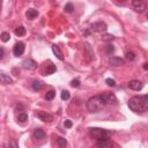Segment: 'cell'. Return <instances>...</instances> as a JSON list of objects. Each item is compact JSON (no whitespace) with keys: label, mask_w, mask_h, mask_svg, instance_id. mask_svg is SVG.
Masks as SVG:
<instances>
[{"label":"cell","mask_w":148,"mask_h":148,"mask_svg":"<svg viewBox=\"0 0 148 148\" xmlns=\"http://www.w3.org/2000/svg\"><path fill=\"white\" fill-rule=\"evenodd\" d=\"M42 87H43L42 81H39V80H35V81L32 82V89H34V90L38 91V90H40V89H42Z\"/></svg>","instance_id":"cell-18"},{"label":"cell","mask_w":148,"mask_h":148,"mask_svg":"<svg viewBox=\"0 0 148 148\" xmlns=\"http://www.w3.org/2000/svg\"><path fill=\"white\" fill-rule=\"evenodd\" d=\"M126 59H128V60H134L135 59V53L134 52H127L126 53Z\"/></svg>","instance_id":"cell-29"},{"label":"cell","mask_w":148,"mask_h":148,"mask_svg":"<svg viewBox=\"0 0 148 148\" xmlns=\"http://www.w3.org/2000/svg\"><path fill=\"white\" fill-rule=\"evenodd\" d=\"M17 120L20 123H25L28 120V114L27 113H20L18 117H17Z\"/></svg>","instance_id":"cell-22"},{"label":"cell","mask_w":148,"mask_h":148,"mask_svg":"<svg viewBox=\"0 0 148 148\" xmlns=\"http://www.w3.org/2000/svg\"><path fill=\"white\" fill-rule=\"evenodd\" d=\"M64 125H65V127H67V128H69V127H72V121L71 120H65V123H64Z\"/></svg>","instance_id":"cell-32"},{"label":"cell","mask_w":148,"mask_h":148,"mask_svg":"<svg viewBox=\"0 0 148 148\" xmlns=\"http://www.w3.org/2000/svg\"><path fill=\"white\" fill-rule=\"evenodd\" d=\"M105 82H106V84L110 86V87H114V86H116V81L112 80V79H106Z\"/></svg>","instance_id":"cell-31"},{"label":"cell","mask_w":148,"mask_h":148,"mask_svg":"<svg viewBox=\"0 0 148 148\" xmlns=\"http://www.w3.org/2000/svg\"><path fill=\"white\" fill-rule=\"evenodd\" d=\"M52 1H54V0H52Z\"/></svg>","instance_id":"cell-37"},{"label":"cell","mask_w":148,"mask_h":148,"mask_svg":"<svg viewBox=\"0 0 148 148\" xmlns=\"http://www.w3.org/2000/svg\"><path fill=\"white\" fill-rule=\"evenodd\" d=\"M37 117H38L40 120H43L44 123H51V121L53 120V116H52L51 113L46 112V111H39V112L37 113Z\"/></svg>","instance_id":"cell-8"},{"label":"cell","mask_w":148,"mask_h":148,"mask_svg":"<svg viewBox=\"0 0 148 148\" xmlns=\"http://www.w3.org/2000/svg\"><path fill=\"white\" fill-rule=\"evenodd\" d=\"M54 96H56V91H54V90H49V91L46 92V95H45V98H46L47 101H51V99L54 98Z\"/></svg>","instance_id":"cell-21"},{"label":"cell","mask_w":148,"mask_h":148,"mask_svg":"<svg viewBox=\"0 0 148 148\" xmlns=\"http://www.w3.org/2000/svg\"><path fill=\"white\" fill-rule=\"evenodd\" d=\"M57 145H58L60 148H65V147L67 146V141H66V139L59 136V138L57 139Z\"/></svg>","instance_id":"cell-19"},{"label":"cell","mask_w":148,"mask_h":148,"mask_svg":"<svg viewBox=\"0 0 148 148\" xmlns=\"http://www.w3.org/2000/svg\"><path fill=\"white\" fill-rule=\"evenodd\" d=\"M52 51H53L54 56H56V57H57L59 60H64V56H62V52H61V50L59 49V46H58V45L53 44V45H52Z\"/></svg>","instance_id":"cell-13"},{"label":"cell","mask_w":148,"mask_h":148,"mask_svg":"<svg viewBox=\"0 0 148 148\" xmlns=\"http://www.w3.org/2000/svg\"><path fill=\"white\" fill-rule=\"evenodd\" d=\"M22 67L24 69H28V71H35L37 68V62L35 60L28 58V59H24L22 61Z\"/></svg>","instance_id":"cell-7"},{"label":"cell","mask_w":148,"mask_h":148,"mask_svg":"<svg viewBox=\"0 0 148 148\" xmlns=\"http://www.w3.org/2000/svg\"><path fill=\"white\" fill-rule=\"evenodd\" d=\"M105 51H106V53H108V54H111V53L114 51L113 45H112V44H108V45L105 46Z\"/></svg>","instance_id":"cell-25"},{"label":"cell","mask_w":148,"mask_h":148,"mask_svg":"<svg viewBox=\"0 0 148 148\" xmlns=\"http://www.w3.org/2000/svg\"><path fill=\"white\" fill-rule=\"evenodd\" d=\"M23 52H24V44L21 43V42L16 43V44L14 45V47H13V53H14V56H15V57H20V56L23 54Z\"/></svg>","instance_id":"cell-10"},{"label":"cell","mask_w":148,"mask_h":148,"mask_svg":"<svg viewBox=\"0 0 148 148\" xmlns=\"http://www.w3.org/2000/svg\"><path fill=\"white\" fill-rule=\"evenodd\" d=\"M113 38H114V37H113L112 35H109V34H108V35H104V36L102 37V40H103V42H111Z\"/></svg>","instance_id":"cell-27"},{"label":"cell","mask_w":148,"mask_h":148,"mask_svg":"<svg viewBox=\"0 0 148 148\" xmlns=\"http://www.w3.org/2000/svg\"><path fill=\"white\" fill-rule=\"evenodd\" d=\"M57 71V67H56V65H49L47 67H46V71H45V74L46 75H50V74H52V73H54Z\"/></svg>","instance_id":"cell-20"},{"label":"cell","mask_w":148,"mask_h":148,"mask_svg":"<svg viewBox=\"0 0 148 148\" xmlns=\"http://www.w3.org/2000/svg\"><path fill=\"white\" fill-rule=\"evenodd\" d=\"M109 62H110L111 66H121V65H124V60L121 58H118V57H111Z\"/></svg>","instance_id":"cell-12"},{"label":"cell","mask_w":148,"mask_h":148,"mask_svg":"<svg viewBox=\"0 0 148 148\" xmlns=\"http://www.w3.org/2000/svg\"><path fill=\"white\" fill-rule=\"evenodd\" d=\"M74 10V6L72 5V3H67L66 6H65V12H67V13H72Z\"/></svg>","instance_id":"cell-28"},{"label":"cell","mask_w":148,"mask_h":148,"mask_svg":"<svg viewBox=\"0 0 148 148\" xmlns=\"http://www.w3.org/2000/svg\"><path fill=\"white\" fill-rule=\"evenodd\" d=\"M142 87H143V83L141 81H139V80H132V81L128 82V88L132 89V90L139 91V90L142 89Z\"/></svg>","instance_id":"cell-11"},{"label":"cell","mask_w":148,"mask_h":148,"mask_svg":"<svg viewBox=\"0 0 148 148\" xmlns=\"http://www.w3.org/2000/svg\"><path fill=\"white\" fill-rule=\"evenodd\" d=\"M60 96H61V99L66 101V99H68V98H69V91H67V90H62Z\"/></svg>","instance_id":"cell-26"},{"label":"cell","mask_w":148,"mask_h":148,"mask_svg":"<svg viewBox=\"0 0 148 148\" xmlns=\"http://www.w3.org/2000/svg\"><path fill=\"white\" fill-rule=\"evenodd\" d=\"M14 34L16 35V36H18V37H21V36H24L25 35V28L24 27H17L15 30H14Z\"/></svg>","instance_id":"cell-17"},{"label":"cell","mask_w":148,"mask_h":148,"mask_svg":"<svg viewBox=\"0 0 148 148\" xmlns=\"http://www.w3.org/2000/svg\"><path fill=\"white\" fill-rule=\"evenodd\" d=\"M89 134L91 138L96 139L97 141L98 140H108L110 138V132L106 131V130H103V128H98V127H92V128H89Z\"/></svg>","instance_id":"cell-3"},{"label":"cell","mask_w":148,"mask_h":148,"mask_svg":"<svg viewBox=\"0 0 148 148\" xmlns=\"http://www.w3.org/2000/svg\"><path fill=\"white\" fill-rule=\"evenodd\" d=\"M132 7L138 13H143L147 8V5L143 0H132Z\"/></svg>","instance_id":"cell-6"},{"label":"cell","mask_w":148,"mask_h":148,"mask_svg":"<svg viewBox=\"0 0 148 148\" xmlns=\"http://www.w3.org/2000/svg\"><path fill=\"white\" fill-rule=\"evenodd\" d=\"M90 29L95 32H105L106 29H108V25L105 22H102V21H98V22H95L90 25Z\"/></svg>","instance_id":"cell-5"},{"label":"cell","mask_w":148,"mask_h":148,"mask_svg":"<svg viewBox=\"0 0 148 148\" xmlns=\"http://www.w3.org/2000/svg\"><path fill=\"white\" fill-rule=\"evenodd\" d=\"M101 97L103 98L105 104H112V105L118 104V99H117V97H116V95L113 92H103L101 95Z\"/></svg>","instance_id":"cell-4"},{"label":"cell","mask_w":148,"mask_h":148,"mask_svg":"<svg viewBox=\"0 0 148 148\" xmlns=\"http://www.w3.org/2000/svg\"><path fill=\"white\" fill-rule=\"evenodd\" d=\"M34 138L35 139H44L45 138V132L40 128H36L34 131Z\"/></svg>","instance_id":"cell-16"},{"label":"cell","mask_w":148,"mask_h":148,"mask_svg":"<svg viewBox=\"0 0 148 148\" xmlns=\"http://www.w3.org/2000/svg\"><path fill=\"white\" fill-rule=\"evenodd\" d=\"M9 38H10V36H9V34H8V32H2V34L0 35V39H1L3 43L8 42V40H9Z\"/></svg>","instance_id":"cell-24"},{"label":"cell","mask_w":148,"mask_h":148,"mask_svg":"<svg viewBox=\"0 0 148 148\" xmlns=\"http://www.w3.org/2000/svg\"><path fill=\"white\" fill-rule=\"evenodd\" d=\"M118 1H120V2H125V1H127V0H118Z\"/></svg>","instance_id":"cell-35"},{"label":"cell","mask_w":148,"mask_h":148,"mask_svg":"<svg viewBox=\"0 0 148 148\" xmlns=\"http://www.w3.org/2000/svg\"><path fill=\"white\" fill-rule=\"evenodd\" d=\"M0 82L3 83V84H9V83L13 82V80H12V77H10L9 75L0 73Z\"/></svg>","instance_id":"cell-15"},{"label":"cell","mask_w":148,"mask_h":148,"mask_svg":"<svg viewBox=\"0 0 148 148\" xmlns=\"http://www.w3.org/2000/svg\"><path fill=\"white\" fill-rule=\"evenodd\" d=\"M97 147H108L110 143H109V139L108 140H98L97 141Z\"/></svg>","instance_id":"cell-23"},{"label":"cell","mask_w":148,"mask_h":148,"mask_svg":"<svg viewBox=\"0 0 148 148\" xmlns=\"http://www.w3.org/2000/svg\"><path fill=\"white\" fill-rule=\"evenodd\" d=\"M104 106H105V102L103 101L101 95L92 96L87 102V109L89 112H99L104 109Z\"/></svg>","instance_id":"cell-2"},{"label":"cell","mask_w":148,"mask_h":148,"mask_svg":"<svg viewBox=\"0 0 148 148\" xmlns=\"http://www.w3.org/2000/svg\"><path fill=\"white\" fill-rule=\"evenodd\" d=\"M71 86H72L73 88H77V87H80V81H79L77 79H75V80H72V82H71Z\"/></svg>","instance_id":"cell-30"},{"label":"cell","mask_w":148,"mask_h":148,"mask_svg":"<svg viewBox=\"0 0 148 148\" xmlns=\"http://www.w3.org/2000/svg\"><path fill=\"white\" fill-rule=\"evenodd\" d=\"M25 16H27V18L32 20V18H35V17H37V16H38V12H37L36 9H34V8H30V9H28V10H27Z\"/></svg>","instance_id":"cell-14"},{"label":"cell","mask_w":148,"mask_h":148,"mask_svg":"<svg viewBox=\"0 0 148 148\" xmlns=\"http://www.w3.org/2000/svg\"><path fill=\"white\" fill-rule=\"evenodd\" d=\"M3 56H5V50L2 47H0V59H2Z\"/></svg>","instance_id":"cell-33"},{"label":"cell","mask_w":148,"mask_h":148,"mask_svg":"<svg viewBox=\"0 0 148 148\" xmlns=\"http://www.w3.org/2000/svg\"><path fill=\"white\" fill-rule=\"evenodd\" d=\"M147 65H148L147 62H145V64H143V69H146V71L148 69V66H147Z\"/></svg>","instance_id":"cell-34"},{"label":"cell","mask_w":148,"mask_h":148,"mask_svg":"<svg viewBox=\"0 0 148 148\" xmlns=\"http://www.w3.org/2000/svg\"><path fill=\"white\" fill-rule=\"evenodd\" d=\"M84 54H86L87 60H89V61L94 60V50L89 43H84Z\"/></svg>","instance_id":"cell-9"},{"label":"cell","mask_w":148,"mask_h":148,"mask_svg":"<svg viewBox=\"0 0 148 148\" xmlns=\"http://www.w3.org/2000/svg\"><path fill=\"white\" fill-rule=\"evenodd\" d=\"M0 9H1V0H0Z\"/></svg>","instance_id":"cell-36"},{"label":"cell","mask_w":148,"mask_h":148,"mask_svg":"<svg viewBox=\"0 0 148 148\" xmlns=\"http://www.w3.org/2000/svg\"><path fill=\"white\" fill-rule=\"evenodd\" d=\"M128 108L134 112H145L148 108V96H133L128 101Z\"/></svg>","instance_id":"cell-1"}]
</instances>
